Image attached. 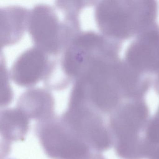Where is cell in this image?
Returning <instances> with one entry per match:
<instances>
[{
    "mask_svg": "<svg viewBox=\"0 0 159 159\" xmlns=\"http://www.w3.org/2000/svg\"><path fill=\"white\" fill-rule=\"evenodd\" d=\"M119 53L110 48L95 52L73 83L68 102L85 105L109 117L131 98L135 78Z\"/></svg>",
    "mask_w": 159,
    "mask_h": 159,
    "instance_id": "1",
    "label": "cell"
},
{
    "mask_svg": "<svg viewBox=\"0 0 159 159\" xmlns=\"http://www.w3.org/2000/svg\"><path fill=\"white\" fill-rule=\"evenodd\" d=\"M94 17L100 33L118 41L137 36L156 23L154 1H102L96 3Z\"/></svg>",
    "mask_w": 159,
    "mask_h": 159,
    "instance_id": "2",
    "label": "cell"
},
{
    "mask_svg": "<svg viewBox=\"0 0 159 159\" xmlns=\"http://www.w3.org/2000/svg\"><path fill=\"white\" fill-rule=\"evenodd\" d=\"M150 119L144 98L124 100L110 115L108 124L119 158L146 159L145 134Z\"/></svg>",
    "mask_w": 159,
    "mask_h": 159,
    "instance_id": "3",
    "label": "cell"
},
{
    "mask_svg": "<svg viewBox=\"0 0 159 159\" xmlns=\"http://www.w3.org/2000/svg\"><path fill=\"white\" fill-rule=\"evenodd\" d=\"M27 31L34 46L54 57L63 52L82 30L80 17L42 3L29 10Z\"/></svg>",
    "mask_w": 159,
    "mask_h": 159,
    "instance_id": "4",
    "label": "cell"
},
{
    "mask_svg": "<svg viewBox=\"0 0 159 159\" xmlns=\"http://www.w3.org/2000/svg\"><path fill=\"white\" fill-rule=\"evenodd\" d=\"M35 132L45 154L52 159H83L94 150L61 116L39 122L35 125Z\"/></svg>",
    "mask_w": 159,
    "mask_h": 159,
    "instance_id": "5",
    "label": "cell"
},
{
    "mask_svg": "<svg viewBox=\"0 0 159 159\" xmlns=\"http://www.w3.org/2000/svg\"><path fill=\"white\" fill-rule=\"evenodd\" d=\"M61 117L93 149L102 152L113 147L105 116L92 108L82 104H68L67 108Z\"/></svg>",
    "mask_w": 159,
    "mask_h": 159,
    "instance_id": "6",
    "label": "cell"
},
{
    "mask_svg": "<svg viewBox=\"0 0 159 159\" xmlns=\"http://www.w3.org/2000/svg\"><path fill=\"white\" fill-rule=\"evenodd\" d=\"M159 58V25L155 23L136 37L125 52L124 60L143 76L153 75Z\"/></svg>",
    "mask_w": 159,
    "mask_h": 159,
    "instance_id": "7",
    "label": "cell"
},
{
    "mask_svg": "<svg viewBox=\"0 0 159 159\" xmlns=\"http://www.w3.org/2000/svg\"><path fill=\"white\" fill-rule=\"evenodd\" d=\"M49 59L48 55L33 45L16 57L9 72L10 78L18 86L31 88L44 79Z\"/></svg>",
    "mask_w": 159,
    "mask_h": 159,
    "instance_id": "8",
    "label": "cell"
},
{
    "mask_svg": "<svg viewBox=\"0 0 159 159\" xmlns=\"http://www.w3.org/2000/svg\"><path fill=\"white\" fill-rule=\"evenodd\" d=\"M55 107L54 98L50 90L42 87H31L20 96L16 107L30 120L39 122L55 117Z\"/></svg>",
    "mask_w": 159,
    "mask_h": 159,
    "instance_id": "9",
    "label": "cell"
},
{
    "mask_svg": "<svg viewBox=\"0 0 159 159\" xmlns=\"http://www.w3.org/2000/svg\"><path fill=\"white\" fill-rule=\"evenodd\" d=\"M29 9L17 4L0 9L1 48L15 44L27 31Z\"/></svg>",
    "mask_w": 159,
    "mask_h": 159,
    "instance_id": "10",
    "label": "cell"
},
{
    "mask_svg": "<svg viewBox=\"0 0 159 159\" xmlns=\"http://www.w3.org/2000/svg\"><path fill=\"white\" fill-rule=\"evenodd\" d=\"M30 120L17 107L1 110L0 130L4 148L9 150L13 142L25 140L29 130Z\"/></svg>",
    "mask_w": 159,
    "mask_h": 159,
    "instance_id": "11",
    "label": "cell"
},
{
    "mask_svg": "<svg viewBox=\"0 0 159 159\" xmlns=\"http://www.w3.org/2000/svg\"><path fill=\"white\" fill-rule=\"evenodd\" d=\"M147 148L159 145V107L157 111L150 118L145 134Z\"/></svg>",
    "mask_w": 159,
    "mask_h": 159,
    "instance_id": "12",
    "label": "cell"
},
{
    "mask_svg": "<svg viewBox=\"0 0 159 159\" xmlns=\"http://www.w3.org/2000/svg\"><path fill=\"white\" fill-rule=\"evenodd\" d=\"M1 87L3 86V92L1 93V105L3 104L4 106L8 105L11 102L12 99V91L11 90V86L9 85V73L7 71V68L5 64V59L1 53Z\"/></svg>",
    "mask_w": 159,
    "mask_h": 159,
    "instance_id": "13",
    "label": "cell"
},
{
    "mask_svg": "<svg viewBox=\"0 0 159 159\" xmlns=\"http://www.w3.org/2000/svg\"><path fill=\"white\" fill-rule=\"evenodd\" d=\"M83 159H106L101 152L96 150L91 151L86 157Z\"/></svg>",
    "mask_w": 159,
    "mask_h": 159,
    "instance_id": "14",
    "label": "cell"
},
{
    "mask_svg": "<svg viewBox=\"0 0 159 159\" xmlns=\"http://www.w3.org/2000/svg\"><path fill=\"white\" fill-rule=\"evenodd\" d=\"M153 75H154L153 81L155 84L159 85V58L158 63L156 65V68H155Z\"/></svg>",
    "mask_w": 159,
    "mask_h": 159,
    "instance_id": "15",
    "label": "cell"
}]
</instances>
